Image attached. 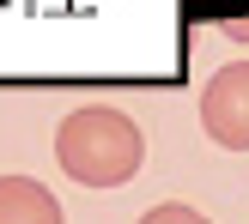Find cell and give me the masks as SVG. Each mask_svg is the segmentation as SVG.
Listing matches in <instances>:
<instances>
[{"mask_svg": "<svg viewBox=\"0 0 249 224\" xmlns=\"http://www.w3.org/2000/svg\"><path fill=\"white\" fill-rule=\"evenodd\" d=\"M0 224H61V200L36 176H0Z\"/></svg>", "mask_w": 249, "mask_h": 224, "instance_id": "3957f363", "label": "cell"}, {"mask_svg": "<svg viewBox=\"0 0 249 224\" xmlns=\"http://www.w3.org/2000/svg\"><path fill=\"white\" fill-rule=\"evenodd\" d=\"M140 224H213L207 212H195V206H182V200H164V206H152Z\"/></svg>", "mask_w": 249, "mask_h": 224, "instance_id": "277c9868", "label": "cell"}, {"mask_svg": "<svg viewBox=\"0 0 249 224\" xmlns=\"http://www.w3.org/2000/svg\"><path fill=\"white\" fill-rule=\"evenodd\" d=\"M55 158L79 188H122V182L140 176L146 164V140L122 109L109 103H85L61 121L55 133Z\"/></svg>", "mask_w": 249, "mask_h": 224, "instance_id": "6da1fadb", "label": "cell"}, {"mask_svg": "<svg viewBox=\"0 0 249 224\" xmlns=\"http://www.w3.org/2000/svg\"><path fill=\"white\" fill-rule=\"evenodd\" d=\"M201 128L225 152H249V61H231L201 91Z\"/></svg>", "mask_w": 249, "mask_h": 224, "instance_id": "7a4b0ae2", "label": "cell"}]
</instances>
